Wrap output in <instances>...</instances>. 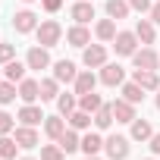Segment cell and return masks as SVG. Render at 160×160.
I'll list each match as a JSON object with an SVG mask.
<instances>
[{
	"mask_svg": "<svg viewBox=\"0 0 160 160\" xmlns=\"http://www.w3.org/2000/svg\"><path fill=\"white\" fill-rule=\"evenodd\" d=\"M38 44L41 47H53L57 41H60V35H63V28H60V22H53V19H47V22H41L38 28Z\"/></svg>",
	"mask_w": 160,
	"mask_h": 160,
	"instance_id": "6da1fadb",
	"label": "cell"
},
{
	"mask_svg": "<svg viewBox=\"0 0 160 160\" xmlns=\"http://www.w3.org/2000/svg\"><path fill=\"white\" fill-rule=\"evenodd\" d=\"M113 47H116L119 57H132V53L138 50V35H135V32H116Z\"/></svg>",
	"mask_w": 160,
	"mask_h": 160,
	"instance_id": "7a4b0ae2",
	"label": "cell"
},
{
	"mask_svg": "<svg viewBox=\"0 0 160 160\" xmlns=\"http://www.w3.org/2000/svg\"><path fill=\"white\" fill-rule=\"evenodd\" d=\"M104 148H107V157L110 160H126L129 157V138H122V135H110L104 141Z\"/></svg>",
	"mask_w": 160,
	"mask_h": 160,
	"instance_id": "3957f363",
	"label": "cell"
},
{
	"mask_svg": "<svg viewBox=\"0 0 160 160\" xmlns=\"http://www.w3.org/2000/svg\"><path fill=\"white\" fill-rule=\"evenodd\" d=\"M82 63H85L88 69L104 66V63H107V47H104V44H88L85 53H82Z\"/></svg>",
	"mask_w": 160,
	"mask_h": 160,
	"instance_id": "277c9868",
	"label": "cell"
},
{
	"mask_svg": "<svg viewBox=\"0 0 160 160\" xmlns=\"http://www.w3.org/2000/svg\"><path fill=\"white\" fill-rule=\"evenodd\" d=\"M122 78H126V72H122L119 63H104V69H101V82L104 85L116 88V85H122Z\"/></svg>",
	"mask_w": 160,
	"mask_h": 160,
	"instance_id": "5b68a950",
	"label": "cell"
},
{
	"mask_svg": "<svg viewBox=\"0 0 160 160\" xmlns=\"http://www.w3.org/2000/svg\"><path fill=\"white\" fill-rule=\"evenodd\" d=\"M69 16L75 19V25H88V22L94 19V7L88 3V0H78V3L69 10Z\"/></svg>",
	"mask_w": 160,
	"mask_h": 160,
	"instance_id": "8992f818",
	"label": "cell"
},
{
	"mask_svg": "<svg viewBox=\"0 0 160 160\" xmlns=\"http://www.w3.org/2000/svg\"><path fill=\"white\" fill-rule=\"evenodd\" d=\"M13 28L22 32V35H25V32H35V28H38V16H35L32 10H22V13L13 16Z\"/></svg>",
	"mask_w": 160,
	"mask_h": 160,
	"instance_id": "52a82bcc",
	"label": "cell"
},
{
	"mask_svg": "<svg viewBox=\"0 0 160 160\" xmlns=\"http://www.w3.org/2000/svg\"><path fill=\"white\" fill-rule=\"evenodd\" d=\"M25 66H28V69H47V66H50V53H47V47H32L28 57H25Z\"/></svg>",
	"mask_w": 160,
	"mask_h": 160,
	"instance_id": "ba28073f",
	"label": "cell"
},
{
	"mask_svg": "<svg viewBox=\"0 0 160 160\" xmlns=\"http://www.w3.org/2000/svg\"><path fill=\"white\" fill-rule=\"evenodd\" d=\"M19 98L25 104H35L41 98V82H35V78H22V82H19Z\"/></svg>",
	"mask_w": 160,
	"mask_h": 160,
	"instance_id": "9c48e42d",
	"label": "cell"
},
{
	"mask_svg": "<svg viewBox=\"0 0 160 160\" xmlns=\"http://www.w3.org/2000/svg\"><path fill=\"white\" fill-rule=\"evenodd\" d=\"M132 60H135V66H138V69H157V63H160V57H157L151 47L135 50V53H132Z\"/></svg>",
	"mask_w": 160,
	"mask_h": 160,
	"instance_id": "30bf717a",
	"label": "cell"
},
{
	"mask_svg": "<svg viewBox=\"0 0 160 160\" xmlns=\"http://www.w3.org/2000/svg\"><path fill=\"white\" fill-rule=\"evenodd\" d=\"M113 119H116V122H132V119H138V116H135V104H129L126 98H122V101H113Z\"/></svg>",
	"mask_w": 160,
	"mask_h": 160,
	"instance_id": "8fae6325",
	"label": "cell"
},
{
	"mask_svg": "<svg viewBox=\"0 0 160 160\" xmlns=\"http://www.w3.org/2000/svg\"><path fill=\"white\" fill-rule=\"evenodd\" d=\"M135 82L144 88V91H154L160 88V78H157V69H135Z\"/></svg>",
	"mask_w": 160,
	"mask_h": 160,
	"instance_id": "7c38bea8",
	"label": "cell"
},
{
	"mask_svg": "<svg viewBox=\"0 0 160 160\" xmlns=\"http://www.w3.org/2000/svg\"><path fill=\"white\" fill-rule=\"evenodd\" d=\"M66 41H69L72 47H88V41H91V32H88L85 25H72V28L66 32Z\"/></svg>",
	"mask_w": 160,
	"mask_h": 160,
	"instance_id": "4fadbf2b",
	"label": "cell"
},
{
	"mask_svg": "<svg viewBox=\"0 0 160 160\" xmlns=\"http://www.w3.org/2000/svg\"><path fill=\"white\" fill-rule=\"evenodd\" d=\"M75 63H69V60H60V63H53V78L57 82H75Z\"/></svg>",
	"mask_w": 160,
	"mask_h": 160,
	"instance_id": "5bb4252c",
	"label": "cell"
},
{
	"mask_svg": "<svg viewBox=\"0 0 160 160\" xmlns=\"http://www.w3.org/2000/svg\"><path fill=\"white\" fill-rule=\"evenodd\" d=\"M16 141H19V148H38V132H35V126H19L16 129Z\"/></svg>",
	"mask_w": 160,
	"mask_h": 160,
	"instance_id": "9a60e30c",
	"label": "cell"
},
{
	"mask_svg": "<svg viewBox=\"0 0 160 160\" xmlns=\"http://www.w3.org/2000/svg\"><path fill=\"white\" fill-rule=\"evenodd\" d=\"M19 119H22V126H38V122L44 119V113H41V107H35V104H25V107L19 110Z\"/></svg>",
	"mask_w": 160,
	"mask_h": 160,
	"instance_id": "2e32d148",
	"label": "cell"
},
{
	"mask_svg": "<svg viewBox=\"0 0 160 160\" xmlns=\"http://www.w3.org/2000/svg\"><path fill=\"white\" fill-rule=\"evenodd\" d=\"M94 85H98V78L91 75V69L75 75V94H88V91H94Z\"/></svg>",
	"mask_w": 160,
	"mask_h": 160,
	"instance_id": "e0dca14e",
	"label": "cell"
},
{
	"mask_svg": "<svg viewBox=\"0 0 160 160\" xmlns=\"http://www.w3.org/2000/svg\"><path fill=\"white\" fill-rule=\"evenodd\" d=\"M94 126H98V129H110V126H113V104H101V107H98Z\"/></svg>",
	"mask_w": 160,
	"mask_h": 160,
	"instance_id": "ac0fdd59",
	"label": "cell"
},
{
	"mask_svg": "<svg viewBox=\"0 0 160 160\" xmlns=\"http://www.w3.org/2000/svg\"><path fill=\"white\" fill-rule=\"evenodd\" d=\"M129 0H107V16L110 19H126L129 16Z\"/></svg>",
	"mask_w": 160,
	"mask_h": 160,
	"instance_id": "d6986e66",
	"label": "cell"
},
{
	"mask_svg": "<svg viewBox=\"0 0 160 160\" xmlns=\"http://www.w3.org/2000/svg\"><path fill=\"white\" fill-rule=\"evenodd\" d=\"M135 35H138V41H141V44H154V22H151V19H138Z\"/></svg>",
	"mask_w": 160,
	"mask_h": 160,
	"instance_id": "ffe728a7",
	"label": "cell"
},
{
	"mask_svg": "<svg viewBox=\"0 0 160 160\" xmlns=\"http://www.w3.org/2000/svg\"><path fill=\"white\" fill-rule=\"evenodd\" d=\"M44 132H47L50 138H57V141H60V135L66 132V122H63L60 116H44Z\"/></svg>",
	"mask_w": 160,
	"mask_h": 160,
	"instance_id": "44dd1931",
	"label": "cell"
},
{
	"mask_svg": "<svg viewBox=\"0 0 160 160\" xmlns=\"http://www.w3.org/2000/svg\"><path fill=\"white\" fill-rule=\"evenodd\" d=\"M151 135H154V129H151L148 119H132V138L135 141H148Z\"/></svg>",
	"mask_w": 160,
	"mask_h": 160,
	"instance_id": "7402d4cb",
	"label": "cell"
},
{
	"mask_svg": "<svg viewBox=\"0 0 160 160\" xmlns=\"http://www.w3.org/2000/svg\"><path fill=\"white\" fill-rule=\"evenodd\" d=\"M60 148H63L66 154H72V151H78V148H82V138H78L72 129H66V132L60 135Z\"/></svg>",
	"mask_w": 160,
	"mask_h": 160,
	"instance_id": "603a6c76",
	"label": "cell"
},
{
	"mask_svg": "<svg viewBox=\"0 0 160 160\" xmlns=\"http://www.w3.org/2000/svg\"><path fill=\"white\" fill-rule=\"evenodd\" d=\"M16 148H19V141H16V138L0 135V160H16Z\"/></svg>",
	"mask_w": 160,
	"mask_h": 160,
	"instance_id": "cb8c5ba5",
	"label": "cell"
},
{
	"mask_svg": "<svg viewBox=\"0 0 160 160\" xmlns=\"http://www.w3.org/2000/svg\"><path fill=\"white\" fill-rule=\"evenodd\" d=\"M69 126H72V129H88V126H91V113L82 110V107L72 110V113H69Z\"/></svg>",
	"mask_w": 160,
	"mask_h": 160,
	"instance_id": "d4e9b609",
	"label": "cell"
},
{
	"mask_svg": "<svg viewBox=\"0 0 160 160\" xmlns=\"http://www.w3.org/2000/svg\"><path fill=\"white\" fill-rule=\"evenodd\" d=\"M3 72H7V78H10V82H22V78H25V66H22L19 60L3 63Z\"/></svg>",
	"mask_w": 160,
	"mask_h": 160,
	"instance_id": "484cf974",
	"label": "cell"
},
{
	"mask_svg": "<svg viewBox=\"0 0 160 160\" xmlns=\"http://www.w3.org/2000/svg\"><path fill=\"white\" fill-rule=\"evenodd\" d=\"M94 32H98L101 41H113V38H116V22H113V19H101Z\"/></svg>",
	"mask_w": 160,
	"mask_h": 160,
	"instance_id": "4316f807",
	"label": "cell"
},
{
	"mask_svg": "<svg viewBox=\"0 0 160 160\" xmlns=\"http://www.w3.org/2000/svg\"><path fill=\"white\" fill-rule=\"evenodd\" d=\"M122 98H126L129 104H141V101H144V88H141L138 82H129V85L122 88Z\"/></svg>",
	"mask_w": 160,
	"mask_h": 160,
	"instance_id": "83f0119b",
	"label": "cell"
},
{
	"mask_svg": "<svg viewBox=\"0 0 160 160\" xmlns=\"http://www.w3.org/2000/svg\"><path fill=\"white\" fill-rule=\"evenodd\" d=\"M101 148H104V138H101V135H85V138H82V151H85V157H94Z\"/></svg>",
	"mask_w": 160,
	"mask_h": 160,
	"instance_id": "f1b7e54d",
	"label": "cell"
},
{
	"mask_svg": "<svg viewBox=\"0 0 160 160\" xmlns=\"http://www.w3.org/2000/svg\"><path fill=\"white\" fill-rule=\"evenodd\" d=\"M104 101L94 94V91H88V94H78V107L82 110H88V113H98V107H101Z\"/></svg>",
	"mask_w": 160,
	"mask_h": 160,
	"instance_id": "f546056e",
	"label": "cell"
},
{
	"mask_svg": "<svg viewBox=\"0 0 160 160\" xmlns=\"http://www.w3.org/2000/svg\"><path fill=\"white\" fill-rule=\"evenodd\" d=\"M16 82H10V78H7V82H0V104H13L16 101Z\"/></svg>",
	"mask_w": 160,
	"mask_h": 160,
	"instance_id": "4dcf8cb0",
	"label": "cell"
},
{
	"mask_svg": "<svg viewBox=\"0 0 160 160\" xmlns=\"http://www.w3.org/2000/svg\"><path fill=\"white\" fill-rule=\"evenodd\" d=\"M41 160H66V151L60 144H44L41 148Z\"/></svg>",
	"mask_w": 160,
	"mask_h": 160,
	"instance_id": "1f68e13d",
	"label": "cell"
},
{
	"mask_svg": "<svg viewBox=\"0 0 160 160\" xmlns=\"http://www.w3.org/2000/svg\"><path fill=\"white\" fill-rule=\"evenodd\" d=\"M57 78H41V101H53L57 98Z\"/></svg>",
	"mask_w": 160,
	"mask_h": 160,
	"instance_id": "d6a6232c",
	"label": "cell"
},
{
	"mask_svg": "<svg viewBox=\"0 0 160 160\" xmlns=\"http://www.w3.org/2000/svg\"><path fill=\"white\" fill-rule=\"evenodd\" d=\"M57 107H60L63 116H69V113L75 110V98H72V94H60V98H57Z\"/></svg>",
	"mask_w": 160,
	"mask_h": 160,
	"instance_id": "836d02e7",
	"label": "cell"
},
{
	"mask_svg": "<svg viewBox=\"0 0 160 160\" xmlns=\"http://www.w3.org/2000/svg\"><path fill=\"white\" fill-rule=\"evenodd\" d=\"M13 126H16V119H13L10 113H3V110H0V135H7V132H13Z\"/></svg>",
	"mask_w": 160,
	"mask_h": 160,
	"instance_id": "e575fe53",
	"label": "cell"
},
{
	"mask_svg": "<svg viewBox=\"0 0 160 160\" xmlns=\"http://www.w3.org/2000/svg\"><path fill=\"white\" fill-rule=\"evenodd\" d=\"M16 57V47L13 44H0V63H10Z\"/></svg>",
	"mask_w": 160,
	"mask_h": 160,
	"instance_id": "d590c367",
	"label": "cell"
},
{
	"mask_svg": "<svg viewBox=\"0 0 160 160\" xmlns=\"http://www.w3.org/2000/svg\"><path fill=\"white\" fill-rule=\"evenodd\" d=\"M129 7L138 10V13H148V10H151V0H129Z\"/></svg>",
	"mask_w": 160,
	"mask_h": 160,
	"instance_id": "8d00e7d4",
	"label": "cell"
},
{
	"mask_svg": "<svg viewBox=\"0 0 160 160\" xmlns=\"http://www.w3.org/2000/svg\"><path fill=\"white\" fill-rule=\"evenodd\" d=\"M41 3H44V10H47V13H57V10L63 7V0H41Z\"/></svg>",
	"mask_w": 160,
	"mask_h": 160,
	"instance_id": "74e56055",
	"label": "cell"
},
{
	"mask_svg": "<svg viewBox=\"0 0 160 160\" xmlns=\"http://www.w3.org/2000/svg\"><path fill=\"white\" fill-rule=\"evenodd\" d=\"M151 151H154V154H160V132H154V135H151Z\"/></svg>",
	"mask_w": 160,
	"mask_h": 160,
	"instance_id": "f35d334b",
	"label": "cell"
},
{
	"mask_svg": "<svg viewBox=\"0 0 160 160\" xmlns=\"http://www.w3.org/2000/svg\"><path fill=\"white\" fill-rule=\"evenodd\" d=\"M151 22H157V25H160V3H154V7H151Z\"/></svg>",
	"mask_w": 160,
	"mask_h": 160,
	"instance_id": "ab89813d",
	"label": "cell"
},
{
	"mask_svg": "<svg viewBox=\"0 0 160 160\" xmlns=\"http://www.w3.org/2000/svg\"><path fill=\"white\" fill-rule=\"evenodd\" d=\"M85 160H101V157H98V154H94V157H85Z\"/></svg>",
	"mask_w": 160,
	"mask_h": 160,
	"instance_id": "60d3db41",
	"label": "cell"
},
{
	"mask_svg": "<svg viewBox=\"0 0 160 160\" xmlns=\"http://www.w3.org/2000/svg\"><path fill=\"white\" fill-rule=\"evenodd\" d=\"M157 91H160V88H157ZM157 107H160V94H157Z\"/></svg>",
	"mask_w": 160,
	"mask_h": 160,
	"instance_id": "b9f144b4",
	"label": "cell"
},
{
	"mask_svg": "<svg viewBox=\"0 0 160 160\" xmlns=\"http://www.w3.org/2000/svg\"><path fill=\"white\" fill-rule=\"evenodd\" d=\"M25 3H35V0H25Z\"/></svg>",
	"mask_w": 160,
	"mask_h": 160,
	"instance_id": "7bdbcfd3",
	"label": "cell"
},
{
	"mask_svg": "<svg viewBox=\"0 0 160 160\" xmlns=\"http://www.w3.org/2000/svg\"><path fill=\"white\" fill-rule=\"evenodd\" d=\"M22 160H32V157H22Z\"/></svg>",
	"mask_w": 160,
	"mask_h": 160,
	"instance_id": "ee69618b",
	"label": "cell"
}]
</instances>
